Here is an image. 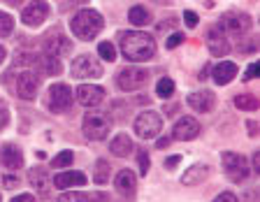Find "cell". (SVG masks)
Instances as JSON below:
<instances>
[{
    "instance_id": "b9f144b4",
    "label": "cell",
    "mask_w": 260,
    "mask_h": 202,
    "mask_svg": "<svg viewBox=\"0 0 260 202\" xmlns=\"http://www.w3.org/2000/svg\"><path fill=\"white\" fill-rule=\"evenodd\" d=\"M12 202H38V200H35L32 195H28V193H23V195H16Z\"/></svg>"
},
{
    "instance_id": "2e32d148",
    "label": "cell",
    "mask_w": 260,
    "mask_h": 202,
    "mask_svg": "<svg viewBox=\"0 0 260 202\" xmlns=\"http://www.w3.org/2000/svg\"><path fill=\"white\" fill-rule=\"evenodd\" d=\"M70 49H72L70 40L63 38L60 33H49L47 40H44V54H49V56H56V58H58V56L70 54Z\"/></svg>"
},
{
    "instance_id": "4316f807",
    "label": "cell",
    "mask_w": 260,
    "mask_h": 202,
    "mask_svg": "<svg viewBox=\"0 0 260 202\" xmlns=\"http://www.w3.org/2000/svg\"><path fill=\"white\" fill-rule=\"evenodd\" d=\"M235 105H237L242 112H253V110H258V98L251 95V93H242V95L235 98Z\"/></svg>"
},
{
    "instance_id": "74e56055",
    "label": "cell",
    "mask_w": 260,
    "mask_h": 202,
    "mask_svg": "<svg viewBox=\"0 0 260 202\" xmlns=\"http://www.w3.org/2000/svg\"><path fill=\"white\" fill-rule=\"evenodd\" d=\"M211 202H239V200H237V195H235V193L225 191V193H221V195H216Z\"/></svg>"
},
{
    "instance_id": "83f0119b",
    "label": "cell",
    "mask_w": 260,
    "mask_h": 202,
    "mask_svg": "<svg viewBox=\"0 0 260 202\" xmlns=\"http://www.w3.org/2000/svg\"><path fill=\"white\" fill-rule=\"evenodd\" d=\"M156 93H158V98H172L174 95V82L170 79V77H162V79H158L156 84Z\"/></svg>"
},
{
    "instance_id": "7dc6e473",
    "label": "cell",
    "mask_w": 260,
    "mask_h": 202,
    "mask_svg": "<svg viewBox=\"0 0 260 202\" xmlns=\"http://www.w3.org/2000/svg\"><path fill=\"white\" fill-rule=\"evenodd\" d=\"M209 70H211L209 65H202V70H200V75H198V77H200V79H207V77H209L207 72H209Z\"/></svg>"
},
{
    "instance_id": "f35d334b",
    "label": "cell",
    "mask_w": 260,
    "mask_h": 202,
    "mask_svg": "<svg viewBox=\"0 0 260 202\" xmlns=\"http://www.w3.org/2000/svg\"><path fill=\"white\" fill-rule=\"evenodd\" d=\"M255 75H258V63H251V65L246 68V75H244V82H251V79H255Z\"/></svg>"
},
{
    "instance_id": "44dd1931",
    "label": "cell",
    "mask_w": 260,
    "mask_h": 202,
    "mask_svg": "<svg viewBox=\"0 0 260 202\" xmlns=\"http://www.w3.org/2000/svg\"><path fill=\"white\" fill-rule=\"evenodd\" d=\"M0 160L10 170H21L23 167V151L16 144H5L0 151Z\"/></svg>"
},
{
    "instance_id": "60d3db41",
    "label": "cell",
    "mask_w": 260,
    "mask_h": 202,
    "mask_svg": "<svg viewBox=\"0 0 260 202\" xmlns=\"http://www.w3.org/2000/svg\"><path fill=\"white\" fill-rule=\"evenodd\" d=\"M3 184H5V188H14L19 184V177H3Z\"/></svg>"
},
{
    "instance_id": "3957f363",
    "label": "cell",
    "mask_w": 260,
    "mask_h": 202,
    "mask_svg": "<svg viewBox=\"0 0 260 202\" xmlns=\"http://www.w3.org/2000/svg\"><path fill=\"white\" fill-rule=\"evenodd\" d=\"M81 130L86 135V140L91 142H100L109 135L112 130V119H109L105 112H86L84 116V123H81Z\"/></svg>"
},
{
    "instance_id": "836d02e7",
    "label": "cell",
    "mask_w": 260,
    "mask_h": 202,
    "mask_svg": "<svg viewBox=\"0 0 260 202\" xmlns=\"http://www.w3.org/2000/svg\"><path fill=\"white\" fill-rule=\"evenodd\" d=\"M137 163H140V175L142 177L149 175V170H151V158H149V153H146V151L137 153Z\"/></svg>"
},
{
    "instance_id": "d4e9b609",
    "label": "cell",
    "mask_w": 260,
    "mask_h": 202,
    "mask_svg": "<svg viewBox=\"0 0 260 202\" xmlns=\"http://www.w3.org/2000/svg\"><path fill=\"white\" fill-rule=\"evenodd\" d=\"M38 68L42 75H60V70H63V65H60V60L56 58V56H40L38 58Z\"/></svg>"
},
{
    "instance_id": "9a60e30c",
    "label": "cell",
    "mask_w": 260,
    "mask_h": 202,
    "mask_svg": "<svg viewBox=\"0 0 260 202\" xmlns=\"http://www.w3.org/2000/svg\"><path fill=\"white\" fill-rule=\"evenodd\" d=\"M54 188H60V191H68V188H75V186H84L86 184V175L84 172H77V170H65V172H58L54 175Z\"/></svg>"
},
{
    "instance_id": "9c48e42d",
    "label": "cell",
    "mask_w": 260,
    "mask_h": 202,
    "mask_svg": "<svg viewBox=\"0 0 260 202\" xmlns=\"http://www.w3.org/2000/svg\"><path fill=\"white\" fill-rule=\"evenodd\" d=\"M38 88H40V77L35 75L32 70H23V72H19V75H16V79H14V93L21 100H35V95H38Z\"/></svg>"
},
{
    "instance_id": "c3c4849f",
    "label": "cell",
    "mask_w": 260,
    "mask_h": 202,
    "mask_svg": "<svg viewBox=\"0 0 260 202\" xmlns=\"http://www.w3.org/2000/svg\"><path fill=\"white\" fill-rule=\"evenodd\" d=\"M5 56H7V51H5V47H3V44H0V63H3V60H5Z\"/></svg>"
},
{
    "instance_id": "7bdbcfd3",
    "label": "cell",
    "mask_w": 260,
    "mask_h": 202,
    "mask_svg": "<svg viewBox=\"0 0 260 202\" xmlns=\"http://www.w3.org/2000/svg\"><path fill=\"white\" fill-rule=\"evenodd\" d=\"M170 142H172V140H170V137H158L156 147H158V149H165V147H170Z\"/></svg>"
},
{
    "instance_id": "d6a6232c",
    "label": "cell",
    "mask_w": 260,
    "mask_h": 202,
    "mask_svg": "<svg viewBox=\"0 0 260 202\" xmlns=\"http://www.w3.org/2000/svg\"><path fill=\"white\" fill-rule=\"evenodd\" d=\"M242 42L237 44V51H242V54H253L255 49H258V42H255V38H239Z\"/></svg>"
},
{
    "instance_id": "bcb514c9",
    "label": "cell",
    "mask_w": 260,
    "mask_h": 202,
    "mask_svg": "<svg viewBox=\"0 0 260 202\" xmlns=\"http://www.w3.org/2000/svg\"><path fill=\"white\" fill-rule=\"evenodd\" d=\"M86 0H65V5L63 7H70V5H84Z\"/></svg>"
},
{
    "instance_id": "e0dca14e",
    "label": "cell",
    "mask_w": 260,
    "mask_h": 202,
    "mask_svg": "<svg viewBox=\"0 0 260 202\" xmlns=\"http://www.w3.org/2000/svg\"><path fill=\"white\" fill-rule=\"evenodd\" d=\"M186 103H188L195 112H200V114H209V112L216 107V95H214L211 91H198V93H190Z\"/></svg>"
},
{
    "instance_id": "277c9868",
    "label": "cell",
    "mask_w": 260,
    "mask_h": 202,
    "mask_svg": "<svg viewBox=\"0 0 260 202\" xmlns=\"http://www.w3.org/2000/svg\"><path fill=\"white\" fill-rule=\"evenodd\" d=\"M221 163H223V172L233 184H242L249 177V163L242 153L235 151H223L221 153Z\"/></svg>"
},
{
    "instance_id": "7a4b0ae2",
    "label": "cell",
    "mask_w": 260,
    "mask_h": 202,
    "mask_svg": "<svg viewBox=\"0 0 260 202\" xmlns=\"http://www.w3.org/2000/svg\"><path fill=\"white\" fill-rule=\"evenodd\" d=\"M103 26H105V21H103V17H100V12H95V10H79L75 17L70 19L72 35L84 40V42L95 38V35L103 30Z\"/></svg>"
},
{
    "instance_id": "5bb4252c",
    "label": "cell",
    "mask_w": 260,
    "mask_h": 202,
    "mask_svg": "<svg viewBox=\"0 0 260 202\" xmlns=\"http://www.w3.org/2000/svg\"><path fill=\"white\" fill-rule=\"evenodd\" d=\"M207 49L211 56H228V51H230V42L218 26L209 28V33H207Z\"/></svg>"
},
{
    "instance_id": "7c38bea8",
    "label": "cell",
    "mask_w": 260,
    "mask_h": 202,
    "mask_svg": "<svg viewBox=\"0 0 260 202\" xmlns=\"http://www.w3.org/2000/svg\"><path fill=\"white\" fill-rule=\"evenodd\" d=\"M77 103L84 105V107H95L105 100V88L98 86V84H81L75 91Z\"/></svg>"
},
{
    "instance_id": "ac0fdd59",
    "label": "cell",
    "mask_w": 260,
    "mask_h": 202,
    "mask_svg": "<svg viewBox=\"0 0 260 202\" xmlns=\"http://www.w3.org/2000/svg\"><path fill=\"white\" fill-rule=\"evenodd\" d=\"M114 186H116V191L121 193L123 197H133L137 191V177L133 170H121L116 179H114Z\"/></svg>"
},
{
    "instance_id": "f546056e",
    "label": "cell",
    "mask_w": 260,
    "mask_h": 202,
    "mask_svg": "<svg viewBox=\"0 0 260 202\" xmlns=\"http://www.w3.org/2000/svg\"><path fill=\"white\" fill-rule=\"evenodd\" d=\"M98 54L103 56V60H107V63H114V60H116V49H114L112 42H100L98 44Z\"/></svg>"
},
{
    "instance_id": "cb8c5ba5",
    "label": "cell",
    "mask_w": 260,
    "mask_h": 202,
    "mask_svg": "<svg viewBox=\"0 0 260 202\" xmlns=\"http://www.w3.org/2000/svg\"><path fill=\"white\" fill-rule=\"evenodd\" d=\"M128 21L133 23V26H137V28L149 26V23H151V12L146 10V7H142V5L130 7V12H128Z\"/></svg>"
},
{
    "instance_id": "484cf974",
    "label": "cell",
    "mask_w": 260,
    "mask_h": 202,
    "mask_svg": "<svg viewBox=\"0 0 260 202\" xmlns=\"http://www.w3.org/2000/svg\"><path fill=\"white\" fill-rule=\"evenodd\" d=\"M109 175H112V167H109V163L100 158L95 163V167H93V181H95L98 186H103V184H107V181H109Z\"/></svg>"
},
{
    "instance_id": "681fc988",
    "label": "cell",
    "mask_w": 260,
    "mask_h": 202,
    "mask_svg": "<svg viewBox=\"0 0 260 202\" xmlns=\"http://www.w3.org/2000/svg\"><path fill=\"white\" fill-rule=\"evenodd\" d=\"M5 3H10V5H14V7L23 5V0H5Z\"/></svg>"
},
{
    "instance_id": "ab89813d",
    "label": "cell",
    "mask_w": 260,
    "mask_h": 202,
    "mask_svg": "<svg viewBox=\"0 0 260 202\" xmlns=\"http://www.w3.org/2000/svg\"><path fill=\"white\" fill-rule=\"evenodd\" d=\"M179 163H181V156H170V158L165 160V167H168V170H174Z\"/></svg>"
},
{
    "instance_id": "e575fe53",
    "label": "cell",
    "mask_w": 260,
    "mask_h": 202,
    "mask_svg": "<svg viewBox=\"0 0 260 202\" xmlns=\"http://www.w3.org/2000/svg\"><path fill=\"white\" fill-rule=\"evenodd\" d=\"M184 33H172L168 38V42H165V47H168V49H177L179 44H184Z\"/></svg>"
},
{
    "instance_id": "f1b7e54d",
    "label": "cell",
    "mask_w": 260,
    "mask_h": 202,
    "mask_svg": "<svg viewBox=\"0 0 260 202\" xmlns=\"http://www.w3.org/2000/svg\"><path fill=\"white\" fill-rule=\"evenodd\" d=\"M14 30V19L7 12H0V38H10Z\"/></svg>"
},
{
    "instance_id": "30bf717a",
    "label": "cell",
    "mask_w": 260,
    "mask_h": 202,
    "mask_svg": "<svg viewBox=\"0 0 260 202\" xmlns=\"http://www.w3.org/2000/svg\"><path fill=\"white\" fill-rule=\"evenodd\" d=\"M72 93H75V91H72L68 84H54V86L49 88V107H51V112L63 114V112L70 110Z\"/></svg>"
},
{
    "instance_id": "f6af8a7d",
    "label": "cell",
    "mask_w": 260,
    "mask_h": 202,
    "mask_svg": "<svg viewBox=\"0 0 260 202\" xmlns=\"http://www.w3.org/2000/svg\"><path fill=\"white\" fill-rule=\"evenodd\" d=\"M253 172H255V175L260 172V153L258 151L253 153Z\"/></svg>"
},
{
    "instance_id": "8d00e7d4",
    "label": "cell",
    "mask_w": 260,
    "mask_h": 202,
    "mask_svg": "<svg viewBox=\"0 0 260 202\" xmlns=\"http://www.w3.org/2000/svg\"><path fill=\"white\" fill-rule=\"evenodd\" d=\"M184 23L188 28H198V23H200V17H198V14H195V12H184Z\"/></svg>"
},
{
    "instance_id": "8fae6325",
    "label": "cell",
    "mask_w": 260,
    "mask_h": 202,
    "mask_svg": "<svg viewBox=\"0 0 260 202\" xmlns=\"http://www.w3.org/2000/svg\"><path fill=\"white\" fill-rule=\"evenodd\" d=\"M47 17H49V3L47 0H32L30 5H26L23 12H21V21L30 28L42 26Z\"/></svg>"
},
{
    "instance_id": "4fadbf2b",
    "label": "cell",
    "mask_w": 260,
    "mask_h": 202,
    "mask_svg": "<svg viewBox=\"0 0 260 202\" xmlns=\"http://www.w3.org/2000/svg\"><path fill=\"white\" fill-rule=\"evenodd\" d=\"M200 135V123L193 119V116H181V119L174 123L172 128V137L179 142H190Z\"/></svg>"
},
{
    "instance_id": "d590c367",
    "label": "cell",
    "mask_w": 260,
    "mask_h": 202,
    "mask_svg": "<svg viewBox=\"0 0 260 202\" xmlns=\"http://www.w3.org/2000/svg\"><path fill=\"white\" fill-rule=\"evenodd\" d=\"M7 123H10V110H7V105L0 100V130H5Z\"/></svg>"
},
{
    "instance_id": "ffe728a7",
    "label": "cell",
    "mask_w": 260,
    "mask_h": 202,
    "mask_svg": "<svg viewBox=\"0 0 260 202\" xmlns=\"http://www.w3.org/2000/svg\"><path fill=\"white\" fill-rule=\"evenodd\" d=\"M235 77H237V65H235L233 60H221V63L211 70V79H214V84H218V86L230 84Z\"/></svg>"
},
{
    "instance_id": "603a6c76",
    "label": "cell",
    "mask_w": 260,
    "mask_h": 202,
    "mask_svg": "<svg viewBox=\"0 0 260 202\" xmlns=\"http://www.w3.org/2000/svg\"><path fill=\"white\" fill-rule=\"evenodd\" d=\"M209 177V165H202V163H195L193 167H188L181 177V184L184 186H198Z\"/></svg>"
},
{
    "instance_id": "1f68e13d",
    "label": "cell",
    "mask_w": 260,
    "mask_h": 202,
    "mask_svg": "<svg viewBox=\"0 0 260 202\" xmlns=\"http://www.w3.org/2000/svg\"><path fill=\"white\" fill-rule=\"evenodd\" d=\"M56 202H88V195H84L79 191H65L63 195H58Z\"/></svg>"
},
{
    "instance_id": "8992f818",
    "label": "cell",
    "mask_w": 260,
    "mask_h": 202,
    "mask_svg": "<svg viewBox=\"0 0 260 202\" xmlns=\"http://www.w3.org/2000/svg\"><path fill=\"white\" fill-rule=\"evenodd\" d=\"M70 75L75 79H98V77H103V65H100V60L95 56L81 54L72 60Z\"/></svg>"
},
{
    "instance_id": "ee69618b",
    "label": "cell",
    "mask_w": 260,
    "mask_h": 202,
    "mask_svg": "<svg viewBox=\"0 0 260 202\" xmlns=\"http://www.w3.org/2000/svg\"><path fill=\"white\" fill-rule=\"evenodd\" d=\"M246 126H249V135H251V137L258 135V123H255V121H249Z\"/></svg>"
},
{
    "instance_id": "d6986e66",
    "label": "cell",
    "mask_w": 260,
    "mask_h": 202,
    "mask_svg": "<svg viewBox=\"0 0 260 202\" xmlns=\"http://www.w3.org/2000/svg\"><path fill=\"white\" fill-rule=\"evenodd\" d=\"M28 181H30L32 188L44 197H47L49 191H51V177H49V172L44 167H32L30 172H28Z\"/></svg>"
},
{
    "instance_id": "5b68a950",
    "label": "cell",
    "mask_w": 260,
    "mask_h": 202,
    "mask_svg": "<svg viewBox=\"0 0 260 202\" xmlns=\"http://www.w3.org/2000/svg\"><path fill=\"white\" fill-rule=\"evenodd\" d=\"M253 26L249 14H244V12H228L223 14L221 21H218V28H221L225 35H233V38H242L246 35Z\"/></svg>"
},
{
    "instance_id": "7402d4cb",
    "label": "cell",
    "mask_w": 260,
    "mask_h": 202,
    "mask_svg": "<svg viewBox=\"0 0 260 202\" xmlns=\"http://www.w3.org/2000/svg\"><path fill=\"white\" fill-rule=\"evenodd\" d=\"M133 149H135V144H133V140H130L125 132L116 135L112 142H109V151H112L116 158H128L130 153H133Z\"/></svg>"
},
{
    "instance_id": "ba28073f",
    "label": "cell",
    "mask_w": 260,
    "mask_h": 202,
    "mask_svg": "<svg viewBox=\"0 0 260 202\" xmlns=\"http://www.w3.org/2000/svg\"><path fill=\"white\" fill-rule=\"evenodd\" d=\"M146 82H149V72H146L144 68H137V65L123 68V70L119 72V77H116L119 88H121V91H128V93L142 88Z\"/></svg>"
},
{
    "instance_id": "4dcf8cb0",
    "label": "cell",
    "mask_w": 260,
    "mask_h": 202,
    "mask_svg": "<svg viewBox=\"0 0 260 202\" xmlns=\"http://www.w3.org/2000/svg\"><path fill=\"white\" fill-rule=\"evenodd\" d=\"M72 160H75V153H72L70 149H65L58 156H54V167H70Z\"/></svg>"
},
{
    "instance_id": "52a82bcc",
    "label": "cell",
    "mask_w": 260,
    "mask_h": 202,
    "mask_svg": "<svg viewBox=\"0 0 260 202\" xmlns=\"http://www.w3.org/2000/svg\"><path fill=\"white\" fill-rule=\"evenodd\" d=\"M160 130H162V119L158 112L146 110L135 119V135L140 140H156Z\"/></svg>"
},
{
    "instance_id": "6da1fadb",
    "label": "cell",
    "mask_w": 260,
    "mask_h": 202,
    "mask_svg": "<svg viewBox=\"0 0 260 202\" xmlns=\"http://www.w3.org/2000/svg\"><path fill=\"white\" fill-rule=\"evenodd\" d=\"M119 44L130 63H146L156 56V40L142 30H123L119 35Z\"/></svg>"
}]
</instances>
